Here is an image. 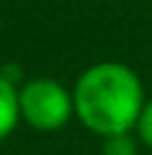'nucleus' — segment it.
I'll return each mask as SVG.
<instances>
[{
	"label": "nucleus",
	"mask_w": 152,
	"mask_h": 155,
	"mask_svg": "<svg viewBox=\"0 0 152 155\" xmlns=\"http://www.w3.org/2000/svg\"><path fill=\"white\" fill-rule=\"evenodd\" d=\"M136 134H139V139L147 147H152V98L144 104V109H141V117L136 123Z\"/></svg>",
	"instance_id": "obj_5"
},
{
	"label": "nucleus",
	"mask_w": 152,
	"mask_h": 155,
	"mask_svg": "<svg viewBox=\"0 0 152 155\" xmlns=\"http://www.w3.org/2000/svg\"><path fill=\"white\" fill-rule=\"evenodd\" d=\"M19 120V87L0 74V142L16 131Z\"/></svg>",
	"instance_id": "obj_3"
},
{
	"label": "nucleus",
	"mask_w": 152,
	"mask_h": 155,
	"mask_svg": "<svg viewBox=\"0 0 152 155\" xmlns=\"http://www.w3.org/2000/svg\"><path fill=\"white\" fill-rule=\"evenodd\" d=\"M103 155H139V142L131 134H117L103 139Z\"/></svg>",
	"instance_id": "obj_4"
},
{
	"label": "nucleus",
	"mask_w": 152,
	"mask_h": 155,
	"mask_svg": "<svg viewBox=\"0 0 152 155\" xmlns=\"http://www.w3.org/2000/svg\"><path fill=\"white\" fill-rule=\"evenodd\" d=\"M19 114L33 131L54 134L65 128L71 117H76L73 90L49 76L27 79L19 87Z\"/></svg>",
	"instance_id": "obj_2"
},
{
	"label": "nucleus",
	"mask_w": 152,
	"mask_h": 155,
	"mask_svg": "<svg viewBox=\"0 0 152 155\" xmlns=\"http://www.w3.org/2000/svg\"><path fill=\"white\" fill-rule=\"evenodd\" d=\"M144 104L147 98L139 74L117 60L90 65L73 84L76 117L101 139L136 131Z\"/></svg>",
	"instance_id": "obj_1"
}]
</instances>
